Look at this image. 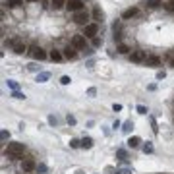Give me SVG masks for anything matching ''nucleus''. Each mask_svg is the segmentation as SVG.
Wrapping results in <instances>:
<instances>
[{
	"label": "nucleus",
	"instance_id": "1",
	"mask_svg": "<svg viewBox=\"0 0 174 174\" xmlns=\"http://www.w3.org/2000/svg\"><path fill=\"white\" fill-rule=\"evenodd\" d=\"M23 151H25V145L19 143V141H14V143H8L4 153H6L8 157H12V159H19V157L23 155Z\"/></svg>",
	"mask_w": 174,
	"mask_h": 174
},
{
	"label": "nucleus",
	"instance_id": "2",
	"mask_svg": "<svg viewBox=\"0 0 174 174\" xmlns=\"http://www.w3.org/2000/svg\"><path fill=\"white\" fill-rule=\"evenodd\" d=\"M66 8L70 10V12H73V14H76V12H81V10H83V2H81V0H68V2H66Z\"/></svg>",
	"mask_w": 174,
	"mask_h": 174
},
{
	"label": "nucleus",
	"instance_id": "3",
	"mask_svg": "<svg viewBox=\"0 0 174 174\" xmlns=\"http://www.w3.org/2000/svg\"><path fill=\"white\" fill-rule=\"evenodd\" d=\"M73 22L80 23V25H89L87 23L89 22V14L83 12V10H81V12H76V14H73Z\"/></svg>",
	"mask_w": 174,
	"mask_h": 174
},
{
	"label": "nucleus",
	"instance_id": "4",
	"mask_svg": "<svg viewBox=\"0 0 174 174\" xmlns=\"http://www.w3.org/2000/svg\"><path fill=\"white\" fill-rule=\"evenodd\" d=\"M130 60L131 62H135V64H141V62H145L147 60V56H145V52L143 50H134L130 54Z\"/></svg>",
	"mask_w": 174,
	"mask_h": 174
},
{
	"label": "nucleus",
	"instance_id": "5",
	"mask_svg": "<svg viewBox=\"0 0 174 174\" xmlns=\"http://www.w3.org/2000/svg\"><path fill=\"white\" fill-rule=\"evenodd\" d=\"M97 31H99L97 23H89V25H85V29H83V37H91V39H95Z\"/></svg>",
	"mask_w": 174,
	"mask_h": 174
},
{
	"label": "nucleus",
	"instance_id": "6",
	"mask_svg": "<svg viewBox=\"0 0 174 174\" xmlns=\"http://www.w3.org/2000/svg\"><path fill=\"white\" fill-rule=\"evenodd\" d=\"M22 170H23V172H33V170H37L35 161H33V159H23V161H22Z\"/></svg>",
	"mask_w": 174,
	"mask_h": 174
},
{
	"label": "nucleus",
	"instance_id": "7",
	"mask_svg": "<svg viewBox=\"0 0 174 174\" xmlns=\"http://www.w3.org/2000/svg\"><path fill=\"white\" fill-rule=\"evenodd\" d=\"M72 46L73 49H85V37L83 35H73L72 37Z\"/></svg>",
	"mask_w": 174,
	"mask_h": 174
},
{
	"label": "nucleus",
	"instance_id": "8",
	"mask_svg": "<svg viewBox=\"0 0 174 174\" xmlns=\"http://www.w3.org/2000/svg\"><path fill=\"white\" fill-rule=\"evenodd\" d=\"M29 52L37 58V60H45V58H46V52L41 49V46H31V50H29Z\"/></svg>",
	"mask_w": 174,
	"mask_h": 174
},
{
	"label": "nucleus",
	"instance_id": "9",
	"mask_svg": "<svg viewBox=\"0 0 174 174\" xmlns=\"http://www.w3.org/2000/svg\"><path fill=\"white\" fill-rule=\"evenodd\" d=\"M12 49H14L15 54H23V52L27 50V49H25V45H23V41H19V39H15L12 43Z\"/></svg>",
	"mask_w": 174,
	"mask_h": 174
},
{
	"label": "nucleus",
	"instance_id": "10",
	"mask_svg": "<svg viewBox=\"0 0 174 174\" xmlns=\"http://www.w3.org/2000/svg\"><path fill=\"white\" fill-rule=\"evenodd\" d=\"M138 14H139V8H128V10H124L122 19H130V18H134V15H138Z\"/></svg>",
	"mask_w": 174,
	"mask_h": 174
},
{
	"label": "nucleus",
	"instance_id": "11",
	"mask_svg": "<svg viewBox=\"0 0 174 174\" xmlns=\"http://www.w3.org/2000/svg\"><path fill=\"white\" fill-rule=\"evenodd\" d=\"M62 54H64V58H68V60H73V58L77 56V54H76V50H73V46H66Z\"/></svg>",
	"mask_w": 174,
	"mask_h": 174
},
{
	"label": "nucleus",
	"instance_id": "12",
	"mask_svg": "<svg viewBox=\"0 0 174 174\" xmlns=\"http://www.w3.org/2000/svg\"><path fill=\"white\" fill-rule=\"evenodd\" d=\"M145 64H147V66H159V64H161V58H159V56H147Z\"/></svg>",
	"mask_w": 174,
	"mask_h": 174
},
{
	"label": "nucleus",
	"instance_id": "13",
	"mask_svg": "<svg viewBox=\"0 0 174 174\" xmlns=\"http://www.w3.org/2000/svg\"><path fill=\"white\" fill-rule=\"evenodd\" d=\"M49 56H50V60H52V62H60L62 58H64V54H62V52H58V50H52Z\"/></svg>",
	"mask_w": 174,
	"mask_h": 174
},
{
	"label": "nucleus",
	"instance_id": "14",
	"mask_svg": "<svg viewBox=\"0 0 174 174\" xmlns=\"http://www.w3.org/2000/svg\"><path fill=\"white\" fill-rule=\"evenodd\" d=\"M50 6L54 10H60V8L66 6V0H50Z\"/></svg>",
	"mask_w": 174,
	"mask_h": 174
},
{
	"label": "nucleus",
	"instance_id": "15",
	"mask_svg": "<svg viewBox=\"0 0 174 174\" xmlns=\"http://www.w3.org/2000/svg\"><path fill=\"white\" fill-rule=\"evenodd\" d=\"M139 143H141V139L138 138V135H134V138L128 139V145L131 147V149H134V147H139Z\"/></svg>",
	"mask_w": 174,
	"mask_h": 174
},
{
	"label": "nucleus",
	"instance_id": "16",
	"mask_svg": "<svg viewBox=\"0 0 174 174\" xmlns=\"http://www.w3.org/2000/svg\"><path fill=\"white\" fill-rule=\"evenodd\" d=\"M49 77H50L49 72H41V73H37V81H39V83H45L46 80H49Z\"/></svg>",
	"mask_w": 174,
	"mask_h": 174
},
{
	"label": "nucleus",
	"instance_id": "17",
	"mask_svg": "<svg viewBox=\"0 0 174 174\" xmlns=\"http://www.w3.org/2000/svg\"><path fill=\"white\" fill-rule=\"evenodd\" d=\"M81 147H83V149H91V147H93V139L91 138H83L81 139Z\"/></svg>",
	"mask_w": 174,
	"mask_h": 174
},
{
	"label": "nucleus",
	"instance_id": "18",
	"mask_svg": "<svg viewBox=\"0 0 174 174\" xmlns=\"http://www.w3.org/2000/svg\"><path fill=\"white\" fill-rule=\"evenodd\" d=\"M131 130H134V122H130V120H128V122L122 124V131H124V134H130Z\"/></svg>",
	"mask_w": 174,
	"mask_h": 174
},
{
	"label": "nucleus",
	"instance_id": "19",
	"mask_svg": "<svg viewBox=\"0 0 174 174\" xmlns=\"http://www.w3.org/2000/svg\"><path fill=\"white\" fill-rule=\"evenodd\" d=\"M23 0H6V4H8V8H18L19 4H22Z\"/></svg>",
	"mask_w": 174,
	"mask_h": 174
},
{
	"label": "nucleus",
	"instance_id": "20",
	"mask_svg": "<svg viewBox=\"0 0 174 174\" xmlns=\"http://www.w3.org/2000/svg\"><path fill=\"white\" fill-rule=\"evenodd\" d=\"M8 87L12 89V91H19V85H18V81H14V80H8Z\"/></svg>",
	"mask_w": 174,
	"mask_h": 174
},
{
	"label": "nucleus",
	"instance_id": "21",
	"mask_svg": "<svg viewBox=\"0 0 174 174\" xmlns=\"http://www.w3.org/2000/svg\"><path fill=\"white\" fill-rule=\"evenodd\" d=\"M93 18L97 19V22H99V19H103V12H101V8H93Z\"/></svg>",
	"mask_w": 174,
	"mask_h": 174
},
{
	"label": "nucleus",
	"instance_id": "22",
	"mask_svg": "<svg viewBox=\"0 0 174 174\" xmlns=\"http://www.w3.org/2000/svg\"><path fill=\"white\" fill-rule=\"evenodd\" d=\"M118 52H120V54H128V52H130V49H128L126 45H122V43H120V45H118Z\"/></svg>",
	"mask_w": 174,
	"mask_h": 174
},
{
	"label": "nucleus",
	"instance_id": "23",
	"mask_svg": "<svg viewBox=\"0 0 174 174\" xmlns=\"http://www.w3.org/2000/svg\"><path fill=\"white\" fill-rule=\"evenodd\" d=\"M147 6H149V8H157V6H161V0H147Z\"/></svg>",
	"mask_w": 174,
	"mask_h": 174
},
{
	"label": "nucleus",
	"instance_id": "24",
	"mask_svg": "<svg viewBox=\"0 0 174 174\" xmlns=\"http://www.w3.org/2000/svg\"><path fill=\"white\" fill-rule=\"evenodd\" d=\"M165 8L168 10V12H174V0H166V2H165Z\"/></svg>",
	"mask_w": 174,
	"mask_h": 174
},
{
	"label": "nucleus",
	"instance_id": "25",
	"mask_svg": "<svg viewBox=\"0 0 174 174\" xmlns=\"http://www.w3.org/2000/svg\"><path fill=\"white\" fill-rule=\"evenodd\" d=\"M70 147L77 149V147H81V141H80V139H70Z\"/></svg>",
	"mask_w": 174,
	"mask_h": 174
},
{
	"label": "nucleus",
	"instance_id": "26",
	"mask_svg": "<svg viewBox=\"0 0 174 174\" xmlns=\"http://www.w3.org/2000/svg\"><path fill=\"white\" fill-rule=\"evenodd\" d=\"M66 122L70 124V126H76V116H72V114H68L66 116Z\"/></svg>",
	"mask_w": 174,
	"mask_h": 174
},
{
	"label": "nucleus",
	"instance_id": "27",
	"mask_svg": "<svg viewBox=\"0 0 174 174\" xmlns=\"http://www.w3.org/2000/svg\"><path fill=\"white\" fill-rule=\"evenodd\" d=\"M70 81H72L70 76H62V77H60V83H62V85H70Z\"/></svg>",
	"mask_w": 174,
	"mask_h": 174
},
{
	"label": "nucleus",
	"instance_id": "28",
	"mask_svg": "<svg viewBox=\"0 0 174 174\" xmlns=\"http://www.w3.org/2000/svg\"><path fill=\"white\" fill-rule=\"evenodd\" d=\"M143 153H145V155L153 153V145H151V143H145V145H143Z\"/></svg>",
	"mask_w": 174,
	"mask_h": 174
},
{
	"label": "nucleus",
	"instance_id": "29",
	"mask_svg": "<svg viewBox=\"0 0 174 174\" xmlns=\"http://www.w3.org/2000/svg\"><path fill=\"white\" fill-rule=\"evenodd\" d=\"M116 157L124 161V159H126V151H124V149H118V151H116Z\"/></svg>",
	"mask_w": 174,
	"mask_h": 174
},
{
	"label": "nucleus",
	"instance_id": "30",
	"mask_svg": "<svg viewBox=\"0 0 174 174\" xmlns=\"http://www.w3.org/2000/svg\"><path fill=\"white\" fill-rule=\"evenodd\" d=\"M12 97H14V99H25V95H23L22 91H14V93H12Z\"/></svg>",
	"mask_w": 174,
	"mask_h": 174
},
{
	"label": "nucleus",
	"instance_id": "31",
	"mask_svg": "<svg viewBox=\"0 0 174 174\" xmlns=\"http://www.w3.org/2000/svg\"><path fill=\"white\" fill-rule=\"evenodd\" d=\"M135 110H138L139 114H147V108L143 107V104H138V107H135Z\"/></svg>",
	"mask_w": 174,
	"mask_h": 174
},
{
	"label": "nucleus",
	"instance_id": "32",
	"mask_svg": "<svg viewBox=\"0 0 174 174\" xmlns=\"http://www.w3.org/2000/svg\"><path fill=\"white\" fill-rule=\"evenodd\" d=\"M0 138H2V141H6V139H10V131H6V130H2V134H0Z\"/></svg>",
	"mask_w": 174,
	"mask_h": 174
},
{
	"label": "nucleus",
	"instance_id": "33",
	"mask_svg": "<svg viewBox=\"0 0 174 174\" xmlns=\"http://www.w3.org/2000/svg\"><path fill=\"white\" fill-rule=\"evenodd\" d=\"M27 68H29L31 72H39V66H37L35 62H31V64H27Z\"/></svg>",
	"mask_w": 174,
	"mask_h": 174
},
{
	"label": "nucleus",
	"instance_id": "34",
	"mask_svg": "<svg viewBox=\"0 0 174 174\" xmlns=\"http://www.w3.org/2000/svg\"><path fill=\"white\" fill-rule=\"evenodd\" d=\"M116 174H131V170H130V168H118Z\"/></svg>",
	"mask_w": 174,
	"mask_h": 174
},
{
	"label": "nucleus",
	"instance_id": "35",
	"mask_svg": "<svg viewBox=\"0 0 174 174\" xmlns=\"http://www.w3.org/2000/svg\"><path fill=\"white\" fill-rule=\"evenodd\" d=\"M101 45H103V41L99 39V37H95V39H93V46L97 49V46H101Z\"/></svg>",
	"mask_w": 174,
	"mask_h": 174
},
{
	"label": "nucleus",
	"instance_id": "36",
	"mask_svg": "<svg viewBox=\"0 0 174 174\" xmlns=\"http://www.w3.org/2000/svg\"><path fill=\"white\" fill-rule=\"evenodd\" d=\"M87 95H89V97H95V95H97V89H95V87H89V89H87Z\"/></svg>",
	"mask_w": 174,
	"mask_h": 174
},
{
	"label": "nucleus",
	"instance_id": "37",
	"mask_svg": "<svg viewBox=\"0 0 174 174\" xmlns=\"http://www.w3.org/2000/svg\"><path fill=\"white\" fill-rule=\"evenodd\" d=\"M56 122H58L56 116H52V114H50V116H49V124H50V126H56Z\"/></svg>",
	"mask_w": 174,
	"mask_h": 174
},
{
	"label": "nucleus",
	"instance_id": "38",
	"mask_svg": "<svg viewBox=\"0 0 174 174\" xmlns=\"http://www.w3.org/2000/svg\"><path fill=\"white\" fill-rule=\"evenodd\" d=\"M37 170H39V172H46V165H37Z\"/></svg>",
	"mask_w": 174,
	"mask_h": 174
},
{
	"label": "nucleus",
	"instance_id": "39",
	"mask_svg": "<svg viewBox=\"0 0 174 174\" xmlns=\"http://www.w3.org/2000/svg\"><path fill=\"white\" fill-rule=\"evenodd\" d=\"M151 126H153V131L157 134V131H159V128H157V122H155V118H151Z\"/></svg>",
	"mask_w": 174,
	"mask_h": 174
},
{
	"label": "nucleus",
	"instance_id": "40",
	"mask_svg": "<svg viewBox=\"0 0 174 174\" xmlns=\"http://www.w3.org/2000/svg\"><path fill=\"white\" fill-rule=\"evenodd\" d=\"M112 108H114V112H118V110H122V104H118V103H114V107H112Z\"/></svg>",
	"mask_w": 174,
	"mask_h": 174
},
{
	"label": "nucleus",
	"instance_id": "41",
	"mask_svg": "<svg viewBox=\"0 0 174 174\" xmlns=\"http://www.w3.org/2000/svg\"><path fill=\"white\" fill-rule=\"evenodd\" d=\"M76 174H83V170H77V172H76Z\"/></svg>",
	"mask_w": 174,
	"mask_h": 174
},
{
	"label": "nucleus",
	"instance_id": "42",
	"mask_svg": "<svg viewBox=\"0 0 174 174\" xmlns=\"http://www.w3.org/2000/svg\"><path fill=\"white\" fill-rule=\"evenodd\" d=\"M170 66H172V68H174V60H170Z\"/></svg>",
	"mask_w": 174,
	"mask_h": 174
},
{
	"label": "nucleus",
	"instance_id": "43",
	"mask_svg": "<svg viewBox=\"0 0 174 174\" xmlns=\"http://www.w3.org/2000/svg\"><path fill=\"white\" fill-rule=\"evenodd\" d=\"M27 2H37V0H27Z\"/></svg>",
	"mask_w": 174,
	"mask_h": 174
}]
</instances>
